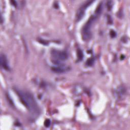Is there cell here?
<instances>
[{
    "instance_id": "6da1fadb",
    "label": "cell",
    "mask_w": 130,
    "mask_h": 130,
    "mask_svg": "<svg viewBox=\"0 0 130 130\" xmlns=\"http://www.w3.org/2000/svg\"><path fill=\"white\" fill-rule=\"evenodd\" d=\"M15 91L23 105L32 114L37 115L40 113V109L33 95L30 92L15 88Z\"/></svg>"
},
{
    "instance_id": "7a4b0ae2",
    "label": "cell",
    "mask_w": 130,
    "mask_h": 130,
    "mask_svg": "<svg viewBox=\"0 0 130 130\" xmlns=\"http://www.w3.org/2000/svg\"><path fill=\"white\" fill-rule=\"evenodd\" d=\"M98 16L95 14L92 15L85 23L82 30V37L84 41H88L91 39L92 36V28Z\"/></svg>"
},
{
    "instance_id": "3957f363",
    "label": "cell",
    "mask_w": 130,
    "mask_h": 130,
    "mask_svg": "<svg viewBox=\"0 0 130 130\" xmlns=\"http://www.w3.org/2000/svg\"><path fill=\"white\" fill-rule=\"evenodd\" d=\"M51 55L55 61V64L59 65L61 61H66L68 59V54L65 51L52 49L51 51Z\"/></svg>"
},
{
    "instance_id": "277c9868",
    "label": "cell",
    "mask_w": 130,
    "mask_h": 130,
    "mask_svg": "<svg viewBox=\"0 0 130 130\" xmlns=\"http://www.w3.org/2000/svg\"><path fill=\"white\" fill-rule=\"evenodd\" d=\"M93 2V1H87L84 2V3L80 6V7L78 9L76 15V21L79 22L82 18L84 17L85 12L87 8L89 7L90 5Z\"/></svg>"
},
{
    "instance_id": "5b68a950",
    "label": "cell",
    "mask_w": 130,
    "mask_h": 130,
    "mask_svg": "<svg viewBox=\"0 0 130 130\" xmlns=\"http://www.w3.org/2000/svg\"><path fill=\"white\" fill-rule=\"evenodd\" d=\"M0 63H1V67L4 70L7 71H10V68L7 56L5 54L2 53L0 55Z\"/></svg>"
},
{
    "instance_id": "8992f818",
    "label": "cell",
    "mask_w": 130,
    "mask_h": 130,
    "mask_svg": "<svg viewBox=\"0 0 130 130\" xmlns=\"http://www.w3.org/2000/svg\"><path fill=\"white\" fill-rule=\"evenodd\" d=\"M51 70L53 72L57 73H64L69 70V68L64 67L63 65H59L57 67H52Z\"/></svg>"
},
{
    "instance_id": "52a82bcc",
    "label": "cell",
    "mask_w": 130,
    "mask_h": 130,
    "mask_svg": "<svg viewBox=\"0 0 130 130\" xmlns=\"http://www.w3.org/2000/svg\"><path fill=\"white\" fill-rule=\"evenodd\" d=\"M125 93H126L125 88L122 86L119 87L116 90V93L117 97L119 98L122 97L123 95H125Z\"/></svg>"
},
{
    "instance_id": "ba28073f",
    "label": "cell",
    "mask_w": 130,
    "mask_h": 130,
    "mask_svg": "<svg viewBox=\"0 0 130 130\" xmlns=\"http://www.w3.org/2000/svg\"><path fill=\"white\" fill-rule=\"evenodd\" d=\"M102 8H103V6H102V3H100L99 5H98V6L96 8V10L95 11V14L97 15V16H99L101 13H102Z\"/></svg>"
},
{
    "instance_id": "9c48e42d",
    "label": "cell",
    "mask_w": 130,
    "mask_h": 130,
    "mask_svg": "<svg viewBox=\"0 0 130 130\" xmlns=\"http://www.w3.org/2000/svg\"><path fill=\"white\" fill-rule=\"evenodd\" d=\"M77 55L78 57V59L79 61L82 60L83 58H84V53H83L82 51L80 49L78 48L77 51Z\"/></svg>"
},
{
    "instance_id": "30bf717a",
    "label": "cell",
    "mask_w": 130,
    "mask_h": 130,
    "mask_svg": "<svg viewBox=\"0 0 130 130\" xmlns=\"http://www.w3.org/2000/svg\"><path fill=\"white\" fill-rule=\"evenodd\" d=\"M94 62H95V59L93 58H91L87 60L86 64L87 66L91 67L93 65V64H94Z\"/></svg>"
},
{
    "instance_id": "8fae6325",
    "label": "cell",
    "mask_w": 130,
    "mask_h": 130,
    "mask_svg": "<svg viewBox=\"0 0 130 130\" xmlns=\"http://www.w3.org/2000/svg\"><path fill=\"white\" fill-rule=\"evenodd\" d=\"M51 124V122L50 120L49 119H46V120L44 122V126L46 127V128H48L50 127Z\"/></svg>"
},
{
    "instance_id": "7c38bea8",
    "label": "cell",
    "mask_w": 130,
    "mask_h": 130,
    "mask_svg": "<svg viewBox=\"0 0 130 130\" xmlns=\"http://www.w3.org/2000/svg\"><path fill=\"white\" fill-rule=\"evenodd\" d=\"M110 36L112 38H114V37H115L116 36V33L114 31L111 30L110 32Z\"/></svg>"
},
{
    "instance_id": "4fadbf2b",
    "label": "cell",
    "mask_w": 130,
    "mask_h": 130,
    "mask_svg": "<svg viewBox=\"0 0 130 130\" xmlns=\"http://www.w3.org/2000/svg\"><path fill=\"white\" fill-rule=\"evenodd\" d=\"M112 1H108L107 3V6L108 8V9L109 10H110L112 8Z\"/></svg>"
},
{
    "instance_id": "5bb4252c",
    "label": "cell",
    "mask_w": 130,
    "mask_h": 130,
    "mask_svg": "<svg viewBox=\"0 0 130 130\" xmlns=\"http://www.w3.org/2000/svg\"><path fill=\"white\" fill-rule=\"evenodd\" d=\"M11 2L12 3V5H13V6H15V7H16V6H17V2H16L14 1H11Z\"/></svg>"
}]
</instances>
